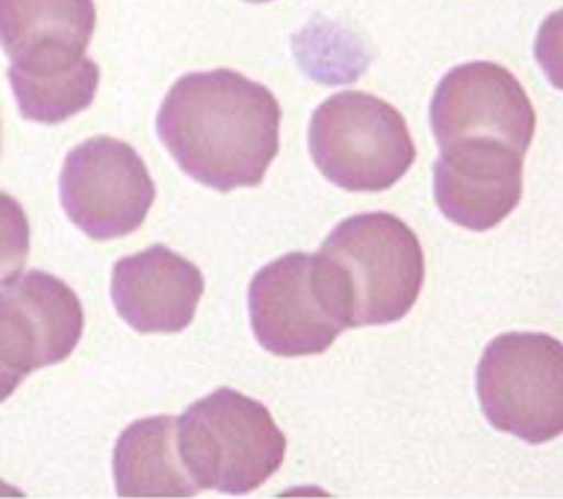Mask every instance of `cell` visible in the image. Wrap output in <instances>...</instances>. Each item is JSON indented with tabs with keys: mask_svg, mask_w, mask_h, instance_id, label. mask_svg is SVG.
<instances>
[{
	"mask_svg": "<svg viewBox=\"0 0 563 499\" xmlns=\"http://www.w3.org/2000/svg\"><path fill=\"white\" fill-rule=\"evenodd\" d=\"M282 106L269 88L218 68L181 76L159 108L157 135L201 186L255 188L279 154Z\"/></svg>",
	"mask_w": 563,
	"mask_h": 499,
	"instance_id": "1",
	"label": "cell"
},
{
	"mask_svg": "<svg viewBox=\"0 0 563 499\" xmlns=\"http://www.w3.org/2000/svg\"><path fill=\"white\" fill-rule=\"evenodd\" d=\"M313 257L319 285L344 329L398 323L424 285L417 233L385 211L344 219Z\"/></svg>",
	"mask_w": 563,
	"mask_h": 499,
	"instance_id": "2",
	"label": "cell"
},
{
	"mask_svg": "<svg viewBox=\"0 0 563 499\" xmlns=\"http://www.w3.org/2000/svg\"><path fill=\"white\" fill-rule=\"evenodd\" d=\"M179 458L199 489L247 496L282 468L287 437L267 406L233 388L189 406L179 417Z\"/></svg>",
	"mask_w": 563,
	"mask_h": 499,
	"instance_id": "3",
	"label": "cell"
},
{
	"mask_svg": "<svg viewBox=\"0 0 563 499\" xmlns=\"http://www.w3.org/2000/svg\"><path fill=\"white\" fill-rule=\"evenodd\" d=\"M309 152L323 177L353 193L386 191L417 162L407 120L361 90L339 92L314 110Z\"/></svg>",
	"mask_w": 563,
	"mask_h": 499,
	"instance_id": "4",
	"label": "cell"
},
{
	"mask_svg": "<svg viewBox=\"0 0 563 499\" xmlns=\"http://www.w3.org/2000/svg\"><path fill=\"white\" fill-rule=\"evenodd\" d=\"M492 428L540 446L563 432V346L543 333H506L484 348L476 370Z\"/></svg>",
	"mask_w": 563,
	"mask_h": 499,
	"instance_id": "5",
	"label": "cell"
},
{
	"mask_svg": "<svg viewBox=\"0 0 563 499\" xmlns=\"http://www.w3.org/2000/svg\"><path fill=\"white\" fill-rule=\"evenodd\" d=\"M60 201L66 215L90 240H120L146 221L156 201V184L134 147L98 135L66 156Z\"/></svg>",
	"mask_w": 563,
	"mask_h": 499,
	"instance_id": "6",
	"label": "cell"
},
{
	"mask_svg": "<svg viewBox=\"0 0 563 499\" xmlns=\"http://www.w3.org/2000/svg\"><path fill=\"white\" fill-rule=\"evenodd\" d=\"M247 299L255 339L275 356L327 353L344 331L319 285L311 253L295 251L267 263L251 279Z\"/></svg>",
	"mask_w": 563,
	"mask_h": 499,
	"instance_id": "7",
	"label": "cell"
},
{
	"mask_svg": "<svg viewBox=\"0 0 563 499\" xmlns=\"http://www.w3.org/2000/svg\"><path fill=\"white\" fill-rule=\"evenodd\" d=\"M440 147L492 137L526 154L536 134V110L520 80L500 64L466 63L440 80L430 102Z\"/></svg>",
	"mask_w": 563,
	"mask_h": 499,
	"instance_id": "8",
	"label": "cell"
},
{
	"mask_svg": "<svg viewBox=\"0 0 563 499\" xmlns=\"http://www.w3.org/2000/svg\"><path fill=\"white\" fill-rule=\"evenodd\" d=\"M84 309L58 277L29 270L0 285V363L29 376L60 365L80 343Z\"/></svg>",
	"mask_w": 563,
	"mask_h": 499,
	"instance_id": "9",
	"label": "cell"
},
{
	"mask_svg": "<svg viewBox=\"0 0 563 499\" xmlns=\"http://www.w3.org/2000/svg\"><path fill=\"white\" fill-rule=\"evenodd\" d=\"M440 213L470 231H490L510 215L523 193V156L492 137L440 147L434 164Z\"/></svg>",
	"mask_w": 563,
	"mask_h": 499,
	"instance_id": "10",
	"label": "cell"
},
{
	"mask_svg": "<svg viewBox=\"0 0 563 499\" xmlns=\"http://www.w3.org/2000/svg\"><path fill=\"white\" fill-rule=\"evenodd\" d=\"M95 29V0H0V46L11 58L9 73H70L86 60Z\"/></svg>",
	"mask_w": 563,
	"mask_h": 499,
	"instance_id": "11",
	"label": "cell"
},
{
	"mask_svg": "<svg viewBox=\"0 0 563 499\" xmlns=\"http://www.w3.org/2000/svg\"><path fill=\"white\" fill-rule=\"evenodd\" d=\"M203 291L199 267L164 245L118 260L112 273L115 311L136 333L186 331Z\"/></svg>",
	"mask_w": 563,
	"mask_h": 499,
	"instance_id": "12",
	"label": "cell"
},
{
	"mask_svg": "<svg viewBox=\"0 0 563 499\" xmlns=\"http://www.w3.org/2000/svg\"><path fill=\"white\" fill-rule=\"evenodd\" d=\"M176 418H142L125 428L114 447L120 498H194L199 488L181 464Z\"/></svg>",
	"mask_w": 563,
	"mask_h": 499,
	"instance_id": "13",
	"label": "cell"
},
{
	"mask_svg": "<svg viewBox=\"0 0 563 499\" xmlns=\"http://www.w3.org/2000/svg\"><path fill=\"white\" fill-rule=\"evenodd\" d=\"M9 80L24 120L38 124H63L95 102L100 68L95 60L86 58L70 73L48 78L9 73Z\"/></svg>",
	"mask_w": 563,
	"mask_h": 499,
	"instance_id": "14",
	"label": "cell"
},
{
	"mask_svg": "<svg viewBox=\"0 0 563 499\" xmlns=\"http://www.w3.org/2000/svg\"><path fill=\"white\" fill-rule=\"evenodd\" d=\"M31 251V225L21 203L0 191V282L21 273Z\"/></svg>",
	"mask_w": 563,
	"mask_h": 499,
	"instance_id": "15",
	"label": "cell"
},
{
	"mask_svg": "<svg viewBox=\"0 0 563 499\" xmlns=\"http://www.w3.org/2000/svg\"><path fill=\"white\" fill-rule=\"evenodd\" d=\"M24 378H26V376L0 363V404H2L4 400H9V398L16 392V388L22 385Z\"/></svg>",
	"mask_w": 563,
	"mask_h": 499,
	"instance_id": "16",
	"label": "cell"
},
{
	"mask_svg": "<svg viewBox=\"0 0 563 499\" xmlns=\"http://www.w3.org/2000/svg\"><path fill=\"white\" fill-rule=\"evenodd\" d=\"M247 2H272V0H247Z\"/></svg>",
	"mask_w": 563,
	"mask_h": 499,
	"instance_id": "17",
	"label": "cell"
}]
</instances>
